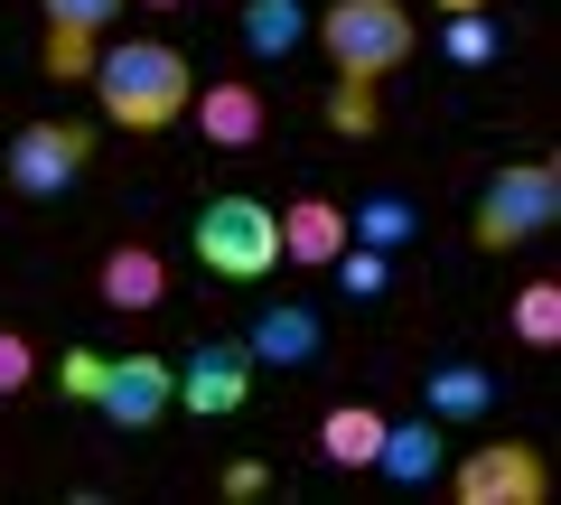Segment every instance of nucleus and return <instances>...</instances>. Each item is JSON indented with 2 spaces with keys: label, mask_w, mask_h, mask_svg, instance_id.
I'll return each mask as SVG.
<instances>
[{
  "label": "nucleus",
  "mask_w": 561,
  "mask_h": 505,
  "mask_svg": "<svg viewBox=\"0 0 561 505\" xmlns=\"http://www.w3.org/2000/svg\"><path fill=\"white\" fill-rule=\"evenodd\" d=\"M160 300H169V263L150 253V243L103 253V309H160Z\"/></svg>",
  "instance_id": "2eb2a0df"
},
{
  "label": "nucleus",
  "mask_w": 561,
  "mask_h": 505,
  "mask_svg": "<svg viewBox=\"0 0 561 505\" xmlns=\"http://www.w3.org/2000/svg\"><path fill=\"white\" fill-rule=\"evenodd\" d=\"M561 216V169L552 160H505L496 179L478 187V216H468V243L478 253H515V243H542Z\"/></svg>",
  "instance_id": "f03ea898"
},
{
  "label": "nucleus",
  "mask_w": 561,
  "mask_h": 505,
  "mask_svg": "<svg viewBox=\"0 0 561 505\" xmlns=\"http://www.w3.org/2000/svg\"><path fill=\"white\" fill-rule=\"evenodd\" d=\"M280 263H309V272H328L337 263V243H346V206L337 197H300V206H280Z\"/></svg>",
  "instance_id": "9b49d317"
},
{
  "label": "nucleus",
  "mask_w": 561,
  "mask_h": 505,
  "mask_svg": "<svg viewBox=\"0 0 561 505\" xmlns=\"http://www.w3.org/2000/svg\"><path fill=\"white\" fill-rule=\"evenodd\" d=\"M169 403H179V365H160V356H103L94 365V412L113 431H150Z\"/></svg>",
  "instance_id": "0eeeda50"
},
{
  "label": "nucleus",
  "mask_w": 561,
  "mask_h": 505,
  "mask_svg": "<svg viewBox=\"0 0 561 505\" xmlns=\"http://www.w3.org/2000/svg\"><path fill=\"white\" fill-rule=\"evenodd\" d=\"M84 160H94V131H84V122H20L0 169H10L20 197H57V187L84 179Z\"/></svg>",
  "instance_id": "423d86ee"
},
{
  "label": "nucleus",
  "mask_w": 561,
  "mask_h": 505,
  "mask_svg": "<svg viewBox=\"0 0 561 505\" xmlns=\"http://www.w3.org/2000/svg\"><path fill=\"white\" fill-rule=\"evenodd\" d=\"M449 496L459 505H542L552 496V468L534 440H486L468 459H449Z\"/></svg>",
  "instance_id": "39448f33"
},
{
  "label": "nucleus",
  "mask_w": 561,
  "mask_h": 505,
  "mask_svg": "<svg viewBox=\"0 0 561 505\" xmlns=\"http://www.w3.org/2000/svg\"><path fill=\"white\" fill-rule=\"evenodd\" d=\"M38 10H47V76L57 84L94 76V47H103V28L122 20V0H38Z\"/></svg>",
  "instance_id": "1a4fd4ad"
},
{
  "label": "nucleus",
  "mask_w": 561,
  "mask_h": 505,
  "mask_svg": "<svg viewBox=\"0 0 561 505\" xmlns=\"http://www.w3.org/2000/svg\"><path fill=\"white\" fill-rule=\"evenodd\" d=\"M421 412H431V422H486V412H496V375H486V365H431Z\"/></svg>",
  "instance_id": "4468645a"
},
{
  "label": "nucleus",
  "mask_w": 561,
  "mask_h": 505,
  "mask_svg": "<svg viewBox=\"0 0 561 505\" xmlns=\"http://www.w3.org/2000/svg\"><path fill=\"white\" fill-rule=\"evenodd\" d=\"M421 234V206L402 197V187H375V197L346 206V243H375V253H402V243Z\"/></svg>",
  "instance_id": "dca6fc26"
},
{
  "label": "nucleus",
  "mask_w": 561,
  "mask_h": 505,
  "mask_svg": "<svg viewBox=\"0 0 561 505\" xmlns=\"http://www.w3.org/2000/svg\"><path fill=\"white\" fill-rule=\"evenodd\" d=\"M187 113H197V131L216 150H253L262 141V94H253V84H197Z\"/></svg>",
  "instance_id": "f8f14e48"
},
{
  "label": "nucleus",
  "mask_w": 561,
  "mask_h": 505,
  "mask_svg": "<svg viewBox=\"0 0 561 505\" xmlns=\"http://www.w3.org/2000/svg\"><path fill=\"white\" fill-rule=\"evenodd\" d=\"M197 94V66L179 57L169 38H122V47H94V103L103 122L122 131H169Z\"/></svg>",
  "instance_id": "f257e3e1"
},
{
  "label": "nucleus",
  "mask_w": 561,
  "mask_h": 505,
  "mask_svg": "<svg viewBox=\"0 0 561 505\" xmlns=\"http://www.w3.org/2000/svg\"><path fill=\"white\" fill-rule=\"evenodd\" d=\"M319 47L337 76H393V66H412V10L402 0H337V10H319Z\"/></svg>",
  "instance_id": "7ed1b4c3"
},
{
  "label": "nucleus",
  "mask_w": 561,
  "mask_h": 505,
  "mask_svg": "<svg viewBox=\"0 0 561 505\" xmlns=\"http://www.w3.org/2000/svg\"><path fill=\"white\" fill-rule=\"evenodd\" d=\"M440 459H449V440H440V422H431V412H412V422H383V440H375V468H383L393 486H421Z\"/></svg>",
  "instance_id": "ddd939ff"
},
{
  "label": "nucleus",
  "mask_w": 561,
  "mask_h": 505,
  "mask_svg": "<svg viewBox=\"0 0 561 505\" xmlns=\"http://www.w3.org/2000/svg\"><path fill=\"white\" fill-rule=\"evenodd\" d=\"M515 337L524 346H561V282H524L515 290Z\"/></svg>",
  "instance_id": "aec40b11"
},
{
  "label": "nucleus",
  "mask_w": 561,
  "mask_h": 505,
  "mask_svg": "<svg viewBox=\"0 0 561 505\" xmlns=\"http://www.w3.org/2000/svg\"><path fill=\"white\" fill-rule=\"evenodd\" d=\"M300 38H309V10H300V0H243V47H253L262 66L290 57Z\"/></svg>",
  "instance_id": "f3484780"
},
{
  "label": "nucleus",
  "mask_w": 561,
  "mask_h": 505,
  "mask_svg": "<svg viewBox=\"0 0 561 505\" xmlns=\"http://www.w3.org/2000/svg\"><path fill=\"white\" fill-rule=\"evenodd\" d=\"M328 346V319L309 300H272V309H253V328H243V356L253 365H309Z\"/></svg>",
  "instance_id": "9d476101"
},
{
  "label": "nucleus",
  "mask_w": 561,
  "mask_h": 505,
  "mask_svg": "<svg viewBox=\"0 0 561 505\" xmlns=\"http://www.w3.org/2000/svg\"><path fill=\"white\" fill-rule=\"evenodd\" d=\"M440 10H486V0H440Z\"/></svg>",
  "instance_id": "b1692460"
},
{
  "label": "nucleus",
  "mask_w": 561,
  "mask_h": 505,
  "mask_svg": "<svg viewBox=\"0 0 561 505\" xmlns=\"http://www.w3.org/2000/svg\"><path fill=\"white\" fill-rule=\"evenodd\" d=\"M179 403H187V412H206V422L243 412V403H253V356H243L234 337H206L197 356L179 365Z\"/></svg>",
  "instance_id": "6e6552de"
},
{
  "label": "nucleus",
  "mask_w": 561,
  "mask_h": 505,
  "mask_svg": "<svg viewBox=\"0 0 561 505\" xmlns=\"http://www.w3.org/2000/svg\"><path fill=\"white\" fill-rule=\"evenodd\" d=\"M375 440H383V412H365V403H337V412L319 422V449H328L337 468H375Z\"/></svg>",
  "instance_id": "a211bd4d"
},
{
  "label": "nucleus",
  "mask_w": 561,
  "mask_h": 505,
  "mask_svg": "<svg viewBox=\"0 0 561 505\" xmlns=\"http://www.w3.org/2000/svg\"><path fill=\"white\" fill-rule=\"evenodd\" d=\"M28 385H38V346L0 328V393H28Z\"/></svg>",
  "instance_id": "5701e85b"
},
{
  "label": "nucleus",
  "mask_w": 561,
  "mask_h": 505,
  "mask_svg": "<svg viewBox=\"0 0 561 505\" xmlns=\"http://www.w3.org/2000/svg\"><path fill=\"white\" fill-rule=\"evenodd\" d=\"M328 122L365 141V131H375V84H365V76H337V94H328Z\"/></svg>",
  "instance_id": "4be33fe9"
},
{
  "label": "nucleus",
  "mask_w": 561,
  "mask_h": 505,
  "mask_svg": "<svg viewBox=\"0 0 561 505\" xmlns=\"http://www.w3.org/2000/svg\"><path fill=\"white\" fill-rule=\"evenodd\" d=\"M496 57H505L496 20L486 10H449V66H496Z\"/></svg>",
  "instance_id": "412c9836"
},
{
  "label": "nucleus",
  "mask_w": 561,
  "mask_h": 505,
  "mask_svg": "<svg viewBox=\"0 0 561 505\" xmlns=\"http://www.w3.org/2000/svg\"><path fill=\"white\" fill-rule=\"evenodd\" d=\"M140 10H179V0H140Z\"/></svg>",
  "instance_id": "393cba45"
},
{
  "label": "nucleus",
  "mask_w": 561,
  "mask_h": 505,
  "mask_svg": "<svg viewBox=\"0 0 561 505\" xmlns=\"http://www.w3.org/2000/svg\"><path fill=\"white\" fill-rule=\"evenodd\" d=\"M337 290L346 300H383V290H393V253H375V243H337Z\"/></svg>",
  "instance_id": "6ab92c4d"
},
{
  "label": "nucleus",
  "mask_w": 561,
  "mask_h": 505,
  "mask_svg": "<svg viewBox=\"0 0 561 505\" xmlns=\"http://www.w3.org/2000/svg\"><path fill=\"white\" fill-rule=\"evenodd\" d=\"M197 263L216 282H262L280 263V225L262 197H206L197 206Z\"/></svg>",
  "instance_id": "20e7f679"
}]
</instances>
